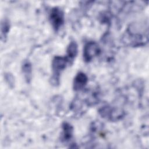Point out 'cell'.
<instances>
[{
  "instance_id": "1",
  "label": "cell",
  "mask_w": 149,
  "mask_h": 149,
  "mask_svg": "<svg viewBox=\"0 0 149 149\" xmlns=\"http://www.w3.org/2000/svg\"><path fill=\"white\" fill-rule=\"evenodd\" d=\"M123 42L127 45L131 47H141L148 42V28L132 24L127 27L122 38Z\"/></svg>"
},
{
  "instance_id": "2",
  "label": "cell",
  "mask_w": 149,
  "mask_h": 149,
  "mask_svg": "<svg viewBox=\"0 0 149 149\" xmlns=\"http://www.w3.org/2000/svg\"><path fill=\"white\" fill-rule=\"evenodd\" d=\"M68 63H70V62L66 56H56L53 59L52 62V68L53 72L51 81L55 86L59 84L60 74L61 72L66 68Z\"/></svg>"
},
{
  "instance_id": "3",
  "label": "cell",
  "mask_w": 149,
  "mask_h": 149,
  "mask_svg": "<svg viewBox=\"0 0 149 149\" xmlns=\"http://www.w3.org/2000/svg\"><path fill=\"white\" fill-rule=\"evenodd\" d=\"M100 115L109 120L115 121L121 119L125 115V112L121 109L110 105L103 106L99 109Z\"/></svg>"
},
{
  "instance_id": "4",
  "label": "cell",
  "mask_w": 149,
  "mask_h": 149,
  "mask_svg": "<svg viewBox=\"0 0 149 149\" xmlns=\"http://www.w3.org/2000/svg\"><path fill=\"white\" fill-rule=\"evenodd\" d=\"M100 52V47L96 42H87L83 48V59L85 62H90L95 56L99 55Z\"/></svg>"
},
{
  "instance_id": "5",
  "label": "cell",
  "mask_w": 149,
  "mask_h": 149,
  "mask_svg": "<svg viewBox=\"0 0 149 149\" xmlns=\"http://www.w3.org/2000/svg\"><path fill=\"white\" fill-rule=\"evenodd\" d=\"M49 20L53 29L58 31L64 23V14L63 11L58 7L52 8L49 14Z\"/></svg>"
},
{
  "instance_id": "6",
  "label": "cell",
  "mask_w": 149,
  "mask_h": 149,
  "mask_svg": "<svg viewBox=\"0 0 149 149\" xmlns=\"http://www.w3.org/2000/svg\"><path fill=\"white\" fill-rule=\"evenodd\" d=\"M88 77L83 72H79L73 80V88L74 91H81L88 82Z\"/></svg>"
},
{
  "instance_id": "7",
  "label": "cell",
  "mask_w": 149,
  "mask_h": 149,
  "mask_svg": "<svg viewBox=\"0 0 149 149\" xmlns=\"http://www.w3.org/2000/svg\"><path fill=\"white\" fill-rule=\"evenodd\" d=\"M73 128L72 126L68 122H64L62 124V133L61 134L62 141L68 142L70 141L73 136Z\"/></svg>"
},
{
  "instance_id": "8",
  "label": "cell",
  "mask_w": 149,
  "mask_h": 149,
  "mask_svg": "<svg viewBox=\"0 0 149 149\" xmlns=\"http://www.w3.org/2000/svg\"><path fill=\"white\" fill-rule=\"evenodd\" d=\"M77 45L75 41H71L68 48H67V55L66 56L69 59L70 62H72L73 61L74 59L76 56L77 54V51H78Z\"/></svg>"
},
{
  "instance_id": "9",
  "label": "cell",
  "mask_w": 149,
  "mask_h": 149,
  "mask_svg": "<svg viewBox=\"0 0 149 149\" xmlns=\"http://www.w3.org/2000/svg\"><path fill=\"white\" fill-rule=\"evenodd\" d=\"M22 70L24 78L27 83H29L31 78L32 69L31 63L29 61H24L22 66Z\"/></svg>"
},
{
  "instance_id": "10",
  "label": "cell",
  "mask_w": 149,
  "mask_h": 149,
  "mask_svg": "<svg viewBox=\"0 0 149 149\" xmlns=\"http://www.w3.org/2000/svg\"><path fill=\"white\" fill-rule=\"evenodd\" d=\"M10 28V24L8 20H3L1 23V40L6 38Z\"/></svg>"
}]
</instances>
